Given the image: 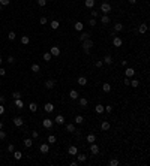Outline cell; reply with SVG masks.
<instances>
[{"label":"cell","mask_w":150,"mask_h":166,"mask_svg":"<svg viewBox=\"0 0 150 166\" xmlns=\"http://www.w3.org/2000/svg\"><path fill=\"white\" fill-rule=\"evenodd\" d=\"M95 66H96V67H102V66H104V62H102V60H98V62L95 63Z\"/></svg>","instance_id":"7dc6e473"},{"label":"cell","mask_w":150,"mask_h":166,"mask_svg":"<svg viewBox=\"0 0 150 166\" xmlns=\"http://www.w3.org/2000/svg\"><path fill=\"white\" fill-rule=\"evenodd\" d=\"M51 57H53V55L50 54V52H44V60H45V62H50Z\"/></svg>","instance_id":"ab89813d"},{"label":"cell","mask_w":150,"mask_h":166,"mask_svg":"<svg viewBox=\"0 0 150 166\" xmlns=\"http://www.w3.org/2000/svg\"><path fill=\"white\" fill-rule=\"evenodd\" d=\"M93 46H95V43H93L92 39H86V40L81 42V48L84 50V52H90V50H92Z\"/></svg>","instance_id":"6da1fadb"},{"label":"cell","mask_w":150,"mask_h":166,"mask_svg":"<svg viewBox=\"0 0 150 166\" xmlns=\"http://www.w3.org/2000/svg\"><path fill=\"white\" fill-rule=\"evenodd\" d=\"M74 29H75L77 31H83V29H84V24L81 23V21H77V23H75V26H74Z\"/></svg>","instance_id":"ac0fdd59"},{"label":"cell","mask_w":150,"mask_h":166,"mask_svg":"<svg viewBox=\"0 0 150 166\" xmlns=\"http://www.w3.org/2000/svg\"><path fill=\"white\" fill-rule=\"evenodd\" d=\"M5 114V106H3V103H0V115Z\"/></svg>","instance_id":"f5cc1de1"},{"label":"cell","mask_w":150,"mask_h":166,"mask_svg":"<svg viewBox=\"0 0 150 166\" xmlns=\"http://www.w3.org/2000/svg\"><path fill=\"white\" fill-rule=\"evenodd\" d=\"M0 129H3V121H0Z\"/></svg>","instance_id":"6125c7cd"},{"label":"cell","mask_w":150,"mask_h":166,"mask_svg":"<svg viewBox=\"0 0 150 166\" xmlns=\"http://www.w3.org/2000/svg\"><path fill=\"white\" fill-rule=\"evenodd\" d=\"M123 84H125V85H129V84H131V81H129V78H125Z\"/></svg>","instance_id":"680465c9"},{"label":"cell","mask_w":150,"mask_h":166,"mask_svg":"<svg viewBox=\"0 0 150 166\" xmlns=\"http://www.w3.org/2000/svg\"><path fill=\"white\" fill-rule=\"evenodd\" d=\"M56 141H57V138L54 135H50L48 136V144H56Z\"/></svg>","instance_id":"f35d334b"},{"label":"cell","mask_w":150,"mask_h":166,"mask_svg":"<svg viewBox=\"0 0 150 166\" xmlns=\"http://www.w3.org/2000/svg\"><path fill=\"white\" fill-rule=\"evenodd\" d=\"M128 2L131 3V5H135V3H137V0H128Z\"/></svg>","instance_id":"94428289"},{"label":"cell","mask_w":150,"mask_h":166,"mask_svg":"<svg viewBox=\"0 0 150 166\" xmlns=\"http://www.w3.org/2000/svg\"><path fill=\"white\" fill-rule=\"evenodd\" d=\"M101 129H102L104 132L110 130V123H108V121H102V123H101Z\"/></svg>","instance_id":"7402d4cb"},{"label":"cell","mask_w":150,"mask_h":166,"mask_svg":"<svg viewBox=\"0 0 150 166\" xmlns=\"http://www.w3.org/2000/svg\"><path fill=\"white\" fill-rule=\"evenodd\" d=\"M44 108H45V112H53V111H54V105L50 103V102L45 103V106H44Z\"/></svg>","instance_id":"cb8c5ba5"},{"label":"cell","mask_w":150,"mask_h":166,"mask_svg":"<svg viewBox=\"0 0 150 166\" xmlns=\"http://www.w3.org/2000/svg\"><path fill=\"white\" fill-rule=\"evenodd\" d=\"M14 150H15L14 144H9V145H8V153H14Z\"/></svg>","instance_id":"bcb514c9"},{"label":"cell","mask_w":150,"mask_h":166,"mask_svg":"<svg viewBox=\"0 0 150 166\" xmlns=\"http://www.w3.org/2000/svg\"><path fill=\"white\" fill-rule=\"evenodd\" d=\"M92 17H93V18L99 17V12H96V11H92Z\"/></svg>","instance_id":"11a10c76"},{"label":"cell","mask_w":150,"mask_h":166,"mask_svg":"<svg viewBox=\"0 0 150 166\" xmlns=\"http://www.w3.org/2000/svg\"><path fill=\"white\" fill-rule=\"evenodd\" d=\"M38 5L39 6H45L47 5V0H38Z\"/></svg>","instance_id":"816d5d0a"},{"label":"cell","mask_w":150,"mask_h":166,"mask_svg":"<svg viewBox=\"0 0 150 166\" xmlns=\"http://www.w3.org/2000/svg\"><path fill=\"white\" fill-rule=\"evenodd\" d=\"M104 108H105V111H107L108 114H111V112H113V106H111V105H107V106H104Z\"/></svg>","instance_id":"f6af8a7d"},{"label":"cell","mask_w":150,"mask_h":166,"mask_svg":"<svg viewBox=\"0 0 150 166\" xmlns=\"http://www.w3.org/2000/svg\"><path fill=\"white\" fill-rule=\"evenodd\" d=\"M8 38H9V40H14L15 38H17V35H15V31H9V35H8Z\"/></svg>","instance_id":"b9f144b4"},{"label":"cell","mask_w":150,"mask_h":166,"mask_svg":"<svg viewBox=\"0 0 150 166\" xmlns=\"http://www.w3.org/2000/svg\"><path fill=\"white\" fill-rule=\"evenodd\" d=\"M53 124H54V121L50 120V118H45V120L42 121V126L45 127V129H51V127H53Z\"/></svg>","instance_id":"8992f818"},{"label":"cell","mask_w":150,"mask_h":166,"mask_svg":"<svg viewBox=\"0 0 150 166\" xmlns=\"http://www.w3.org/2000/svg\"><path fill=\"white\" fill-rule=\"evenodd\" d=\"M54 85H56V81L54 79H47L45 81V88H48V90L54 88Z\"/></svg>","instance_id":"ba28073f"},{"label":"cell","mask_w":150,"mask_h":166,"mask_svg":"<svg viewBox=\"0 0 150 166\" xmlns=\"http://www.w3.org/2000/svg\"><path fill=\"white\" fill-rule=\"evenodd\" d=\"M84 5H86V8H89V9H93V8H95V0H84Z\"/></svg>","instance_id":"d6986e66"},{"label":"cell","mask_w":150,"mask_h":166,"mask_svg":"<svg viewBox=\"0 0 150 166\" xmlns=\"http://www.w3.org/2000/svg\"><path fill=\"white\" fill-rule=\"evenodd\" d=\"M29 109H30L32 112H36V111H38V105H36L35 102H32V103L29 105Z\"/></svg>","instance_id":"d590c367"},{"label":"cell","mask_w":150,"mask_h":166,"mask_svg":"<svg viewBox=\"0 0 150 166\" xmlns=\"http://www.w3.org/2000/svg\"><path fill=\"white\" fill-rule=\"evenodd\" d=\"M69 97H71L72 100H77V99L80 97V93L77 91V90H71V91H69Z\"/></svg>","instance_id":"7c38bea8"},{"label":"cell","mask_w":150,"mask_h":166,"mask_svg":"<svg viewBox=\"0 0 150 166\" xmlns=\"http://www.w3.org/2000/svg\"><path fill=\"white\" fill-rule=\"evenodd\" d=\"M77 82H78L80 84V85H87V78H86V76H80V78L78 79H77Z\"/></svg>","instance_id":"ffe728a7"},{"label":"cell","mask_w":150,"mask_h":166,"mask_svg":"<svg viewBox=\"0 0 150 166\" xmlns=\"http://www.w3.org/2000/svg\"><path fill=\"white\" fill-rule=\"evenodd\" d=\"M83 121H84V117L83 115H77L75 120H74V123L75 124H83Z\"/></svg>","instance_id":"83f0119b"},{"label":"cell","mask_w":150,"mask_h":166,"mask_svg":"<svg viewBox=\"0 0 150 166\" xmlns=\"http://www.w3.org/2000/svg\"><path fill=\"white\" fill-rule=\"evenodd\" d=\"M101 23H102V24H110L111 19H110V17H108L107 14H104L102 17H101Z\"/></svg>","instance_id":"e0dca14e"},{"label":"cell","mask_w":150,"mask_h":166,"mask_svg":"<svg viewBox=\"0 0 150 166\" xmlns=\"http://www.w3.org/2000/svg\"><path fill=\"white\" fill-rule=\"evenodd\" d=\"M50 54L54 55V57H59V55H60V48H59L57 45L51 46V48H50Z\"/></svg>","instance_id":"3957f363"},{"label":"cell","mask_w":150,"mask_h":166,"mask_svg":"<svg viewBox=\"0 0 150 166\" xmlns=\"http://www.w3.org/2000/svg\"><path fill=\"white\" fill-rule=\"evenodd\" d=\"M39 23H41V24H47V23H48V19H47L45 17H42V18L39 19Z\"/></svg>","instance_id":"db71d44e"},{"label":"cell","mask_w":150,"mask_h":166,"mask_svg":"<svg viewBox=\"0 0 150 166\" xmlns=\"http://www.w3.org/2000/svg\"><path fill=\"white\" fill-rule=\"evenodd\" d=\"M138 31L141 35L143 33H146V31H147V24H140V27H138Z\"/></svg>","instance_id":"f546056e"},{"label":"cell","mask_w":150,"mask_h":166,"mask_svg":"<svg viewBox=\"0 0 150 166\" xmlns=\"http://www.w3.org/2000/svg\"><path fill=\"white\" fill-rule=\"evenodd\" d=\"M23 144H24V147H27V148H30L32 145H33V139L32 138H26V139L23 141Z\"/></svg>","instance_id":"4fadbf2b"},{"label":"cell","mask_w":150,"mask_h":166,"mask_svg":"<svg viewBox=\"0 0 150 166\" xmlns=\"http://www.w3.org/2000/svg\"><path fill=\"white\" fill-rule=\"evenodd\" d=\"M90 153L93 156H96L99 153V147H98V144H95V142H92L90 144Z\"/></svg>","instance_id":"5b68a950"},{"label":"cell","mask_w":150,"mask_h":166,"mask_svg":"<svg viewBox=\"0 0 150 166\" xmlns=\"http://www.w3.org/2000/svg\"><path fill=\"white\" fill-rule=\"evenodd\" d=\"M12 97H14V99H21V93H20V91H14V93H12Z\"/></svg>","instance_id":"60d3db41"},{"label":"cell","mask_w":150,"mask_h":166,"mask_svg":"<svg viewBox=\"0 0 150 166\" xmlns=\"http://www.w3.org/2000/svg\"><path fill=\"white\" fill-rule=\"evenodd\" d=\"M101 12H102V14H108V12H111V5L104 2L102 5H101Z\"/></svg>","instance_id":"7a4b0ae2"},{"label":"cell","mask_w":150,"mask_h":166,"mask_svg":"<svg viewBox=\"0 0 150 166\" xmlns=\"http://www.w3.org/2000/svg\"><path fill=\"white\" fill-rule=\"evenodd\" d=\"M78 39H80V42H83V40H86V39H90V33H87V31H81V35L78 36Z\"/></svg>","instance_id":"30bf717a"},{"label":"cell","mask_w":150,"mask_h":166,"mask_svg":"<svg viewBox=\"0 0 150 166\" xmlns=\"http://www.w3.org/2000/svg\"><path fill=\"white\" fill-rule=\"evenodd\" d=\"M122 30H123V24H120V23L114 24V31L116 33H119V31H122Z\"/></svg>","instance_id":"4dcf8cb0"},{"label":"cell","mask_w":150,"mask_h":166,"mask_svg":"<svg viewBox=\"0 0 150 166\" xmlns=\"http://www.w3.org/2000/svg\"><path fill=\"white\" fill-rule=\"evenodd\" d=\"M0 64H2V58H0Z\"/></svg>","instance_id":"e7e4bbea"},{"label":"cell","mask_w":150,"mask_h":166,"mask_svg":"<svg viewBox=\"0 0 150 166\" xmlns=\"http://www.w3.org/2000/svg\"><path fill=\"white\" fill-rule=\"evenodd\" d=\"M3 139H6V132H3L0 129V141H3Z\"/></svg>","instance_id":"7bdbcfd3"},{"label":"cell","mask_w":150,"mask_h":166,"mask_svg":"<svg viewBox=\"0 0 150 166\" xmlns=\"http://www.w3.org/2000/svg\"><path fill=\"white\" fill-rule=\"evenodd\" d=\"M50 26H51V29H53V30H57L59 27H60V23L57 21V19H54V21H51V23H50Z\"/></svg>","instance_id":"d4e9b609"},{"label":"cell","mask_w":150,"mask_h":166,"mask_svg":"<svg viewBox=\"0 0 150 166\" xmlns=\"http://www.w3.org/2000/svg\"><path fill=\"white\" fill-rule=\"evenodd\" d=\"M68 153H69V154H71V156H75V154H77V153H78V148H77V147H75V145H71V147H69V148H68Z\"/></svg>","instance_id":"2e32d148"},{"label":"cell","mask_w":150,"mask_h":166,"mask_svg":"<svg viewBox=\"0 0 150 166\" xmlns=\"http://www.w3.org/2000/svg\"><path fill=\"white\" fill-rule=\"evenodd\" d=\"M102 62H104L105 64H111V63H113V57H111V55H105V58L102 60Z\"/></svg>","instance_id":"836d02e7"},{"label":"cell","mask_w":150,"mask_h":166,"mask_svg":"<svg viewBox=\"0 0 150 166\" xmlns=\"http://www.w3.org/2000/svg\"><path fill=\"white\" fill-rule=\"evenodd\" d=\"M129 85H131V87H134V88H137V87L140 85V81H138V79H132Z\"/></svg>","instance_id":"74e56055"},{"label":"cell","mask_w":150,"mask_h":166,"mask_svg":"<svg viewBox=\"0 0 150 166\" xmlns=\"http://www.w3.org/2000/svg\"><path fill=\"white\" fill-rule=\"evenodd\" d=\"M89 24H90V26H92V27H95V26H96V19H95V18H92V19H89Z\"/></svg>","instance_id":"681fc988"},{"label":"cell","mask_w":150,"mask_h":166,"mask_svg":"<svg viewBox=\"0 0 150 166\" xmlns=\"http://www.w3.org/2000/svg\"><path fill=\"white\" fill-rule=\"evenodd\" d=\"M6 102V97L5 96H0V103H5Z\"/></svg>","instance_id":"91938a15"},{"label":"cell","mask_w":150,"mask_h":166,"mask_svg":"<svg viewBox=\"0 0 150 166\" xmlns=\"http://www.w3.org/2000/svg\"><path fill=\"white\" fill-rule=\"evenodd\" d=\"M2 8H3V6H2V5H0V11H2Z\"/></svg>","instance_id":"be15d7a7"},{"label":"cell","mask_w":150,"mask_h":166,"mask_svg":"<svg viewBox=\"0 0 150 166\" xmlns=\"http://www.w3.org/2000/svg\"><path fill=\"white\" fill-rule=\"evenodd\" d=\"M15 62V58L12 57V55H9V57H8V63H14Z\"/></svg>","instance_id":"6f0895ef"},{"label":"cell","mask_w":150,"mask_h":166,"mask_svg":"<svg viewBox=\"0 0 150 166\" xmlns=\"http://www.w3.org/2000/svg\"><path fill=\"white\" fill-rule=\"evenodd\" d=\"M15 106H17L18 109H21V108H24V102L21 99H15Z\"/></svg>","instance_id":"f1b7e54d"},{"label":"cell","mask_w":150,"mask_h":166,"mask_svg":"<svg viewBox=\"0 0 150 166\" xmlns=\"http://www.w3.org/2000/svg\"><path fill=\"white\" fill-rule=\"evenodd\" d=\"M117 165H119V160H117V159L110 160V166H117Z\"/></svg>","instance_id":"ee69618b"},{"label":"cell","mask_w":150,"mask_h":166,"mask_svg":"<svg viewBox=\"0 0 150 166\" xmlns=\"http://www.w3.org/2000/svg\"><path fill=\"white\" fill-rule=\"evenodd\" d=\"M39 70H41V66H39L38 63H33V64H32V72H35V73H38Z\"/></svg>","instance_id":"1f68e13d"},{"label":"cell","mask_w":150,"mask_h":166,"mask_svg":"<svg viewBox=\"0 0 150 166\" xmlns=\"http://www.w3.org/2000/svg\"><path fill=\"white\" fill-rule=\"evenodd\" d=\"M77 100H78L80 106H83V108H86V106H87V103H89V100H87L86 97H78Z\"/></svg>","instance_id":"5bb4252c"},{"label":"cell","mask_w":150,"mask_h":166,"mask_svg":"<svg viewBox=\"0 0 150 166\" xmlns=\"http://www.w3.org/2000/svg\"><path fill=\"white\" fill-rule=\"evenodd\" d=\"M12 121H14V124H15L17 127H21V126H23V118H21V117H15Z\"/></svg>","instance_id":"9a60e30c"},{"label":"cell","mask_w":150,"mask_h":166,"mask_svg":"<svg viewBox=\"0 0 150 166\" xmlns=\"http://www.w3.org/2000/svg\"><path fill=\"white\" fill-rule=\"evenodd\" d=\"M39 150H41V153H44V154H47V153L50 151V144H41Z\"/></svg>","instance_id":"9c48e42d"},{"label":"cell","mask_w":150,"mask_h":166,"mask_svg":"<svg viewBox=\"0 0 150 166\" xmlns=\"http://www.w3.org/2000/svg\"><path fill=\"white\" fill-rule=\"evenodd\" d=\"M29 42H30V38H29V36H21V43H23V45H27Z\"/></svg>","instance_id":"8d00e7d4"},{"label":"cell","mask_w":150,"mask_h":166,"mask_svg":"<svg viewBox=\"0 0 150 166\" xmlns=\"http://www.w3.org/2000/svg\"><path fill=\"white\" fill-rule=\"evenodd\" d=\"M95 141H96L95 133H89V135H87V142H89V144H92V142H95Z\"/></svg>","instance_id":"4316f807"},{"label":"cell","mask_w":150,"mask_h":166,"mask_svg":"<svg viewBox=\"0 0 150 166\" xmlns=\"http://www.w3.org/2000/svg\"><path fill=\"white\" fill-rule=\"evenodd\" d=\"M95 111L98 112V114H102V112H105V108H104V105L98 103V105H96V108H95Z\"/></svg>","instance_id":"484cf974"},{"label":"cell","mask_w":150,"mask_h":166,"mask_svg":"<svg viewBox=\"0 0 150 166\" xmlns=\"http://www.w3.org/2000/svg\"><path fill=\"white\" fill-rule=\"evenodd\" d=\"M5 75H6V70L3 67H0V76H5Z\"/></svg>","instance_id":"9f6ffc18"},{"label":"cell","mask_w":150,"mask_h":166,"mask_svg":"<svg viewBox=\"0 0 150 166\" xmlns=\"http://www.w3.org/2000/svg\"><path fill=\"white\" fill-rule=\"evenodd\" d=\"M32 138H33V139H36V138H39V133L36 132V130H33V132H32Z\"/></svg>","instance_id":"f907efd6"},{"label":"cell","mask_w":150,"mask_h":166,"mask_svg":"<svg viewBox=\"0 0 150 166\" xmlns=\"http://www.w3.org/2000/svg\"><path fill=\"white\" fill-rule=\"evenodd\" d=\"M122 43H123V40H122L119 36H114V38H113V45H114L116 48H120Z\"/></svg>","instance_id":"277c9868"},{"label":"cell","mask_w":150,"mask_h":166,"mask_svg":"<svg viewBox=\"0 0 150 166\" xmlns=\"http://www.w3.org/2000/svg\"><path fill=\"white\" fill-rule=\"evenodd\" d=\"M66 130L69 132V133H74L77 129H75V124L74 123H69V124H66Z\"/></svg>","instance_id":"603a6c76"},{"label":"cell","mask_w":150,"mask_h":166,"mask_svg":"<svg viewBox=\"0 0 150 166\" xmlns=\"http://www.w3.org/2000/svg\"><path fill=\"white\" fill-rule=\"evenodd\" d=\"M21 157H23L21 151H15V150H14V159L15 160H21Z\"/></svg>","instance_id":"e575fe53"},{"label":"cell","mask_w":150,"mask_h":166,"mask_svg":"<svg viewBox=\"0 0 150 166\" xmlns=\"http://www.w3.org/2000/svg\"><path fill=\"white\" fill-rule=\"evenodd\" d=\"M54 121H56L57 124H65V117H63L62 114H59V115L54 118Z\"/></svg>","instance_id":"44dd1931"},{"label":"cell","mask_w":150,"mask_h":166,"mask_svg":"<svg viewBox=\"0 0 150 166\" xmlns=\"http://www.w3.org/2000/svg\"><path fill=\"white\" fill-rule=\"evenodd\" d=\"M9 2H11V0H0V5H2V6H8V5H9Z\"/></svg>","instance_id":"c3c4849f"},{"label":"cell","mask_w":150,"mask_h":166,"mask_svg":"<svg viewBox=\"0 0 150 166\" xmlns=\"http://www.w3.org/2000/svg\"><path fill=\"white\" fill-rule=\"evenodd\" d=\"M125 75H126V78H132V76L135 75V69H134V67H128L126 70H125Z\"/></svg>","instance_id":"52a82bcc"},{"label":"cell","mask_w":150,"mask_h":166,"mask_svg":"<svg viewBox=\"0 0 150 166\" xmlns=\"http://www.w3.org/2000/svg\"><path fill=\"white\" fill-rule=\"evenodd\" d=\"M77 162H78V163H84V162L87 160V156L86 154H78V153H77Z\"/></svg>","instance_id":"8fae6325"},{"label":"cell","mask_w":150,"mask_h":166,"mask_svg":"<svg viewBox=\"0 0 150 166\" xmlns=\"http://www.w3.org/2000/svg\"><path fill=\"white\" fill-rule=\"evenodd\" d=\"M102 90H104L105 93H110V91H111V84H107V82L102 84Z\"/></svg>","instance_id":"d6a6232c"}]
</instances>
